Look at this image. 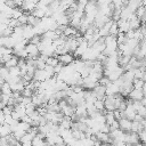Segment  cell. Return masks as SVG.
Instances as JSON below:
<instances>
[{
	"instance_id": "1",
	"label": "cell",
	"mask_w": 146,
	"mask_h": 146,
	"mask_svg": "<svg viewBox=\"0 0 146 146\" xmlns=\"http://www.w3.org/2000/svg\"><path fill=\"white\" fill-rule=\"evenodd\" d=\"M25 51H26V54H27V58H33V59H35L39 55H40V51H39V49H38V46L36 44H33V43H27L26 46H25Z\"/></svg>"
},
{
	"instance_id": "2",
	"label": "cell",
	"mask_w": 146,
	"mask_h": 146,
	"mask_svg": "<svg viewBox=\"0 0 146 146\" xmlns=\"http://www.w3.org/2000/svg\"><path fill=\"white\" fill-rule=\"evenodd\" d=\"M57 59H58V62L60 64H63L65 66V65H70L74 60V56L72 55V52H65V54L58 55L57 56Z\"/></svg>"
},
{
	"instance_id": "3",
	"label": "cell",
	"mask_w": 146,
	"mask_h": 146,
	"mask_svg": "<svg viewBox=\"0 0 146 146\" xmlns=\"http://www.w3.org/2000/svg\"><path fill=\"white\" fill-rule=\"evenodd\" d=\"M119 123V129H121L123 132H128L131 129V120L127 119V117H121L117 120Z\"/></svg>"
},
{
	"instance_id": "4",
	"label": "cell",
	"mask_w": 146,
	"mask_h": 146,
	"mask_svg": "<svg viewBox=\"0 0 146 146\" xmlns=\"http://www.w3.org/2000/svg\"><path fill=\"white\" fill-rule=\"evenodd\" d=\"M144 96H145V94L143 92V90H140V89H132L129 94H128V96L127 97H129V99H131V100H140L141 98H144Z\"/></svg>"
},
{
	"instance_id": "5",
	"label": "cell",
	"mask_w": 146,
	"mask_h": 146,
	"mask_svg": "<svg viewBox=\"0 0 146 146\" xmlns=\"http://www.w3.org/2000/svg\"><path fill=\"white\" fill-rule=\"evenodd\" d=\"M17 63H18V57L17 56H15L14 54L11 55V57L7 60V62H5L3 64V66L5 67H7V68H10V67H14V66H17Z\"/></svg>"
},
{
	"instance_id": "6",
	"label": "cell",
	"mask_w": 146,
	"mask_h": 146,
	"mask_svg": "<svg viewBox=\"0 0 146 146\" xmlns=\"http://www.w3.org/2000/svg\"><path fill=\"white\" fill-rule=\"evenodd\" d=\"M135 15L141 21V23H144V21H145V6L138 7L136 9V11H135Z\"/></svg>"
},
{
	"instance_id": "7",
	"label": "cell",
	"mask_w": 146,
	"mask_h": 146,
	"mask_svg": "<svg viewBox=\"0 0 146 146\" xmlns=\"http://www.w3.org/2000/svg\"><path fill=\"white\" fill-rule=\"evenodd\" d=\"M0 91H1V94H5V95H11V92H13L10 84L7 81H5L2 84H0Z\"/></svg>"
},
{
	"instance_id": "8",
	"label": "cell",
	"mask_w": 146,
	"mask_h": 146,
	"mask_svg": "<svg viewBox=\"0 0 146 146\" xmlns=\"http://www.w3.org/2000/svg\"><path fill=\"white\" fill-rule=\"evenodd\" d=\"M58 59H57V56H48L47 59H46V65H49V66H55L56 64H58Z\"/></svg>"
},
{
	"instance_id": "9",
	"label": "cell",
	"mask_w": 146,
	"mask_h": 146,
	"mask_svg": "<svg viewBox=\"0 0 146 146\" xmlns=\"http://www.w3.org/2000/svg\"><path fill=\"white\" fill-rule=\"evenodd\" d=\"M39 22H40V19L36 18V17H34L32 14H29V15H27V24H29V25H31V26H35Z\"/></svg>"
},
{
	"instance_id": "10",
	"label": "cell",
	"mask_w": 146,
	"mask_h": 146,
	"mask_svg": "<svg viewBox=\"0 0 146 146\" xmlns=\"http://www.w3.org/2000/svg\"><path fill=\"white\" fill-rule=\"evenodd\" d=\"M119 33V29H117V24H116V22H114L113 21V23L111 24V26H110V31H108V34L110 35H114V36H116V34Z\"/></svg>"
},
{
	"instance_id": "11",
	"label": "cell",
	"mask_w": 146,
	"mask_h": 146,
	"mask_svg": "<svg viewBox=\"0 0 146 146\" xmlns=\"http://www.w3.org/2000/svg\"><path fill=\"white\" fill-rule=\"evenodd\" d=\"M136 146H144V143H137V144H135Z\"/></svg>"
},
{
	"instance_id": "12",
	"label": "cell",
	"mask_w": 146,
	"mask_h": 146,
	"mask_svg": "<svg viewBox=\"0 0 146 146\" xmlns=\"http://www.w3.org/2000/svg\"><path fill=\"white\" fill-rule=\"evenodd\" d=\"M122 2H123V5L125 6V5H127V2H128V0H122Z\"/></svg>"
}]
</instances>
